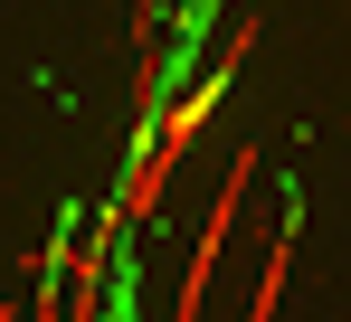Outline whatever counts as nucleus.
Instances as JSON below:
<instances>
[{
  "mask_svg": "<svg viewBox=\"0 0 351 322\" xmlns=\"http://www.w3.org/2000/svg\"><path fill=\"white\" fill-rule=\"evenodd\" d=\"M247 48H256V19H237V38L209 57V76H199V86H180L171 105H162V123L133 143V180H123V199H114V209H123V227H152L162 190H171V171L190 161V143L209 133V114H219V95H228V76H237V57H247Z\"/></svg>",
  "mask_w": 351,
  "mask_h": 322,
  "instance_id": "obj_1",
  "label": "nucleus"
},
{
  "mask_svg": "<svg viewBox=\"0 0 351 322\" xmlns=\"http://www.w3.org/2000/svg\"><path fill=\"white\" fill-rule=\"evenodd\" d=\"M247 180H256V152L237 143L228 180H219V209L199 218V247H190V275H180V294H171V322H199V304H209V275H219V247H228V227H237V199H247Z\"/></svg>",
  "mask_w": 351,
  "mask_h": 322,
  "instance_id": "obj_2",
  "label": "nucleus"
},
{
  "mask_svg": "<svg viewBox=\"0 0 351 322\" xmlns=\"http://www.w3.org/2000/svg\"><path fill=\"white\" fill-rule=\"evenodd\" d=\"M294 199H285V218H276V237H266V275H256V294H247V322H276V304H285V275H294Z\"/></svg>",
  "mask_w": 351,
  "mask_h": 322,
  "instance_id": "obj_3",
  "label": "nucleus"
},
{
  "mask_svg": "<svg viewBox=\"0 0 351 322\" xmlns=\"http://www.w3.org/2000/svg\"><path fill=\"white\" fill-rule=\"evenodd\" d=\"M0 322H19V294H0Z\"/></svg>",
  "mask_w": 351,
  "mask_h": 322,
  "instance_id": "obj_4",
  "label": "nucleus"
}]
</instances>
